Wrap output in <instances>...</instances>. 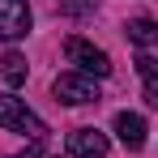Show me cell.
<instances>
[{"instance_id": "obj_1", "label": "cell", "mask_w": 158, "mask_h": 158, "mask_svg": "<svg viewBox=\"0 0 158 158\" xmlns=\"http://www.w3.org/2000/svg\"><path fill=\"white\" fill-rule=\"evenodd\" d=\"M0 128L26 132V137H34V141H43V137H47V124H43V120H39L22 98H13V94H0Z\"/></svg>"}, {"instance_id": "obj_2", "label": "cell", "mask_w": 158, "mask_h": 158, "mask_svg": "<svg viewBox=\"0 0 158 158\" xmlns=\"http://www.w3.org/2000/svg\"><path fill=\"white\" fill-rule=\"evenodd\" d=\"M52 94H56V103L85 107V103H98V81L85 77V73H60L52 81Z\"/></svg>"}, {"instance_id": "obj_7", "label": "cell", "mask_w": 158, "mask_h": 158, "mask_svg": "<svg viewBox=\"0 0 158 158\" xmlns=\"http://www.w3.org/2000/svg\"><path fill=\"white\" fill-rule=\"evenodd\" d=\"M124 34H128V43H137V47H154L158 43V22L154 17H132L128 26H124Z\"/></svg>"}, {"instance_id": "obj_8", "label": "cell", "mask_w": 158, "mask_h": 158, "mask_svg": "<svg viewBox=\"0 0 158 158\" xmlns=\"http://www.w3.org/2000/svg\"><path fill=\"white\" fill-rule=\"evenodd\" d=\"M0 77H4V85H22V81H26V56H22V52H4Z\"/></svg>"}, {"instance_id": "obj_5", "label": "cell", "mask_w": 158, "mask_h": 158, "mask_svg": "<svg viewBox=\"0 0 158 158\" xmlns=\"http://www.w3.org/2000/svg\"><path fill=\"white\" fill-rule=\"evenodd\" d=\"M69 154L73 158H103L107 154V132H98V128L69 132Z\"/></svg>"}, {"instance_id": "obj_12", "label": "cell", "mask_w": 158, "mask_h": 158, "mask_svg": "<svg viewBox=\"0 0 158 158\" xmlns=\"http://www.w3.org/2000/svg\"><path fill=\"white\" fill-rule=\"evenodd\" d=\"M56 158H60V154H56Z\"/></svg>"}, {"instance_id": "obj_6", "label": "cell", "mask_w": 158, "mask_h": 158, "mask_svg": "<svg viewBox=\"0 0 158 158\" xmlns=\"http://www.w3.org/2000/svg\"><path fill=\"white\" fill-rule=\"evenodd\" d=\"M111 128H115V137H120L124 150H141V145H145V120H141L137 111H120V115L111 120Z\"/></svg>"}, {"instance_id": "obj_3", "label": "cell", "mask_w": 158, "mask_h": 158, "mask_svg": "<svg viewBox=\"0 0 158 158\" xmlns=\"http://www.w3.org/2000/svg\"><path fill=\"white\" fill-rule=\"evenodd\" d=\"M64 56H69V64H77V73H85V77H94V81L111 73L107 52L94 47V43H85V39H69V43H64Z\"/></svg>"}, {"instance_id": "obj_4", "label": "cell", "mask_w": 158, "mask_h": 158, "mask_svg": "<svg viewBox=\"0 0 158 158\" xmlns=\"http://www.w3.org/2000/svg\"><path fill=\"white\" fill-rule=\"evenodd\" d=\"M30 4L26 0H0V39H26V30H30Z\"/></svg>"}, {"instance_id": "obj_9", "label": "cell", "mask_w": 158, "mask_h": 158, "mask_svg": "<svg viewBox=\"0 0 158 158\" xmlns=\"http://www.w3.org/2000/svg\"><path fill=\"white\" fill-rule=\"evenodd\" d=\"M137 73L145 77V98H150V107H158V60L154 56H137Z\"/></svg>"}, {"instance_id": "obj_11", "label": "cell", "mask_w": 158, "mask_h": 158, "mask_svg": "<svg viewBox=\"0 0 158 158\" xmlns=\"http://www.w3.org/2000/svg\"><path fill=\"white\" fill-rule=\"evenodd\" d=\"M39 145H43V141H34L30 150H22V154H9V158H43V150H39Z\"/></svg>"}, {"instance_id": "obj_10", "label": "cell", "mask_w": 158, "mask_h": 158, "mask_svg": "<svg viewBox=\"0 0 158 158\" xmlns=\"http://www.w3.org/2000/svg\"><path fill=\"white\" fill-rule=\"evenodd\" d=\"M98 4H103V0H60V13H64V17H90Z\"/></svg>"}]
</instances>
